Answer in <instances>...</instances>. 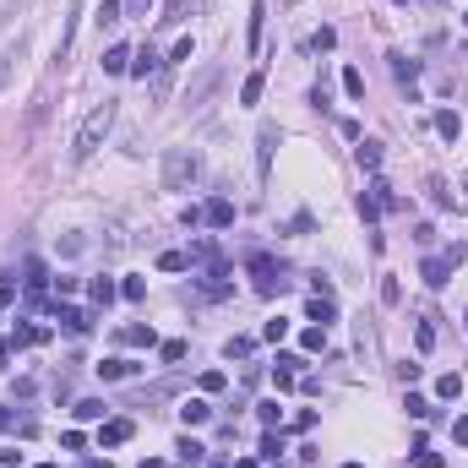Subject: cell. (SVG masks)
Returning <instances> with one entry per match:
<instances>
[{
  "label": "cell",
  "instance_id": "obj_1",
  "mask_svg": "<svg viewBox=\"0 0 468 468\" xmlns=\"http://www.w3.org/2000/svg\"><path fill=\"white\" fill-rule=\"evenodd\" d=\"M109 125H115V99H103V103H93V109H87V120H82L77 142H71V158H77V163H87V158H93V153L103 147Z\"/></svg>",
  "mask_w": 468,
  "mask_h": 468
},
{
  "label": "cell",
  "instance_id": "obj_2",
  "mask_svg": "<svg viewBox=\"0 0 468 468\" xmlns=\"http://www.w3.org/2000/svg\"><path fill=\"white\" fill-rule=\"evenodd\" d=\"M202 180V153L196 147H169L163 153V191H191Z\"/></svg>",
  "mask_w": 468,
  "mask_h": 468
},
{
  "label": "cell",
  "instance_id": "obj_3",
  "mask_svg": "<svg viewBox=\"0 0 468 468\" xmlns=\"http://www.w3.org/2000/svg\"><path fill=\"white\" fill-rule=\"evenodd\" d=\"M251 278H256V289H262V294H278V289H284V272H278V262H272V256H251Z\"/></svg>",
  "mask_w": 468,
  "mask_h": 468
},
{
  "label": "cell",
  "instance_id": "obj_4",
  "mask_svg": "<svg viewBox=\"0 0 468 468\" xmlns=\"http://www.w3.org/2000/svg\"><path fill=\"white\" fill-rule=\"evenodd\" d=\"M272 147H278V125H262L256 131V175L267 180V169H272Z\"/></svg>",
  "mask_w": 468,
  "mask_h": 468
},
{
  "label": "cell",
  "instance_id": "obj_5",
  "mask_svg": "<svg viewBox=\"0 0 468 468\" xmlns=\"http://www.w3.org/2000/svg\"><path fill=\"white\" fill-rule=\"evenodd\" d=\"M39 343H49V327L44 322H22L17 332H11V354H17V348H39Z\"/></svg>",
  "mask_w": 468,
  "mask_h": 468
},
{
  "label": "cell",
  "instance_id": "obj_6",
  "mask_svg": "<svg viewBox=\"0 0 468 468\" xmlns=\"http://www.w3.org/2000/svg\"><path fill=\"white\" fill-rule=\"evenodd\" d=\"M202 224L207 229H229L234 224V202H229V196H213V202L202 207Z\"/></svg>",
  "mask_w": 468,
  "mask_h": 468
},
{
  "label": "cell",
  "instance_id": "obj_7",
  "mask_svg": "<svg viewBox=\"0 0 468 468\" xmlns=\"http://www.w3.org/2000/svg\"><path fill=\"white\" fill-rule=\"evenodd\" d=\"M163 71V61H158V49H153V44H142V49H137V55H131V77H158Z\"/></svg>",
  "mask_w": 468,
  "mask_h": 468
},
{
  "label": "cell",
  "instance_id": "obj_8",
  "mask_svg": "<svg viewBox=\"0 0 468 468\" xmlns=\"http://www.w3.org/2000/svg\"><path fill=\"white\" fill-rule=\"evenodd\" d=\"M419 278H425L430 289H447V284H452V262H447V256H425Z\"/></svg>",
  "mask_w": 468,
  "mask_h": 468
},
{
  "label": "cell",
  "instance_id": "obj_9",
  "mask_svg": "<svg viewBox=\"0 0 468 468\" xmlns=\"http://www.w3.org/2000/svg\"><path fill=\"white\" fill-rule=\"evenodd\" d=\"M120 343L125 348H158V332L142 327V322H131V327H120Z\"/></svg>",
  "mask_w": 468,
  "mask_h": 468
},
{
  "label": "cell",
  "instance_id": "obj_10",
  "mask_svg": "<svg viewBox=\"0 0 468 468\" xmlns=\"http://www.w3.org/2000/svg\"><path fill=\"white\" fill-rule=\"evenodd\" d=\"M55 322H61L65 332H87V327H93V322H87V310L65 305V300H55Z\"/></svg>",
  "mask_w": 468,
  "mask_h": 468
},
{
  "label": "cell",
  "instance_id": "obj_11",
  "mask_svg": "<svg viewBox=\"0 0 468 468\" xmlns=\"http://www.w3.org/2000/svg\"><path fill=\"white\" fill-rule=\"evenodd\" d=\"M131 430H137L131 419H109V425L99 430V447H125V441H131Z\"/></svg>",
  "mask_w": 468,
  "mask_h": 468
},
{
  "label": "cell",
  "instance_id": "obj_12",
  "mask_svg": "<svg viewBox=\"0 0 468 468\" xmlns=\"http://www.w3.org/2000/svg\"><path fill=\"white\" fill-rule=\"evenodd\" d=\"M354 158H360V169H365V175H381V142H370V137H360V147H354Z\"/></svg>",
  "mask_w": 468,
  "mask_h": 468
},
{
  "label": "cell",
  "instance_id": "obj_13",
  "mask_svg": "<svg viewBox=\"0 0 468 468\" xmlns=\"http://www.w3.org/2000/svg\"><path fill=\"white\" fill-rule=\"evenodd\" d=\"M175 457H180L185 468H202L207 463V447H202V441H191V436H180V441H175Z\"/></svg>",
  "mask_w": 468,
  "mask_h": 468
},
{
  "label": "cell",
  "instance_id": "obj_14",
  "mask_svg": "<svg viewBox=\"0 0 468 468\" xmlns=\"http://www.w3.org/2000/svg\"><path fill=\"white\" fill-rule=\"evenodd\" d=\"M262 27H267V6L256 0V6H251V27H245V49H251V55L262 49Z\"/></svg>",
  "mask_w": 468,
  "mask_h": 468
},
{
  "label": "cell",
  "instance_id": "obj_15",
  "mask_svg": "<svg viewBox=\"0 0 468 468\" xmlns=\"http://www.w3.org/2000/svg\"><path fill=\"white\" fill-rule=\"evenodd\" d=\"M202 294H207V300H229V294H234V284L224 278V267H213V272L202 278Z\"/></svg>",
  "mask_w": 468,
  "mask_h": 468
},
{
  "label": "cell",
  "instance_id": "obj_16",
  "mask_svg": "<svg viewBox=\"0 0 468 468\" xmlns=\"http://www.w3.org/2000/svg\"><path fill=\"white\" fill-rule=\"evenodd\" d=\"M93 370H99L103 381H125V376H137V365H131V360H120V354H115V360H99Z\"/></svg>",
  "mask_w": 468,
  "mask_h": 468
},
{
  "label": "cell",
  "instance_id": "obj_17",
  "mask_svg": "<svg viewBox=\"0 0 468 468\" xmlns=\"http://www.w3.org/2000/svg\"><path fill=\"white\" fill-rule=\"evenodd\" d=\"M103 71H109V77L131 71V49H125V44H109V49H103Z\"/></svg>",
  "mask_w": 468,
  "mask_h": 468
},
{
  "label": "cell",
  "instance_id": "obj_18",
  "mask_svg": "<svg viewBox=\"0 0 468 468\" xmlns=\"http://www.w3.org/2000/svg\"><path fill=\"white\" fill-rule=\"evenodd\" d=\"M180 419H185V425H207V419H213V403H207V398H185Z\"/></svg>",
  "mask_w": 468,
  "mask_h": 468
},
{
  "label": "cell",
  "instance_id": "obj_19",
  "mask_svg": "<svg viewBox=\"0 0 468 468\" xmlns=\"http://www.w3.org/2000/svg\"><path fill=\"white\" fill-rule=\"evenodd\" d=\"M120 17H125V0H99V17L93 22H99V33H103V27H115Z\"/></svg>",
  "mask_w": 468,
  "mask_h": 468
},
{
  "label": "cell",
  "instance_id": "obj_20",
  "mask_svg": "<svg viewBox=\"0 0 468 468\" xmlns=\"http://www.w3.org/2000/svg\"><path fill=\"white\" fill-rule=\"evenodd\" d=\"M305 316H310V322H316V327H327V322H332V316H338V310H332V300H327V294H310Z\"/></svg>",
  "mask_w": 468,
  "mask_h": 468
},
{
  "label": "cell",
  "instance_id": "obj_21",
  "mask_svg": "<svg viewBox=\"0 0 468 468\" xmlns=\"http://www.w3.org/2000/svg\"><path fill=\"white\" fill-rule=\"evenodd\" d=\"M22 49H27V39H17V44H6V49H0V87L11 82V61H22Z\"/></svg>",
  "mask_w": 468,
  "mask_h": 468
},
{
  "label": "cell",
  "instance_id": "obj_22",
  "mask_svg": "<svg viewBox=\"0 0 468 468\" xmlns=\"http://www.w3.org/2000/svg\"><path fill=\"white\" fill-rule=\"evenodd\" d=\"M436 131H441L447 142H457V137H463V120H457V109H441V115H436Z\"/></svg>",
  "mask_w": 468,
  "mask_h": 468
},
{
  "label": "cell",
  "instance_id": "obj_23",
  "mask_svg": "<svg viewBox=\"0 0 468 468\" xmlns=\"http://www.w3.org/2000/svg\"><path fill=\"white\" fill-rule=\"evenodd\" d=\"M185 354H191V343H185V338H169V343H158V360H163V365H180Z\"/></svg>",
  "mask_w": 468,
  "mask_h": 468
},
{
  "label": "cell",
  "instance_id": "obj_24",
  "mask_svg": "<svg viewBox=\"0 0 468 468\" xmlns=\"http://www.w3.org/2000/svg\"><path fill=\"white\" fill-rule=\"evenodd\" d=\"M387 61H392V77L403 82V87H414V77H419V65L408 61V55H387Z\"/></svg>",
  "mask_w": 468,
  "mask_h": 468
},
{
  "label": "cell",
  "instance_id": "obj_25",
  "mask_svg": "<svg viewBox=\"0 0 468 468\" xmlns=\"http://www.w3.org/2000/svg\"><path fill=\"white\" fill-rule=\"evenodd\" d=\"M262 87H267V77H262V71H251V77L240 82V103H262Z\"/></svg>",
  "mask_w": 468,
  "mask_h": 468
},
{
  "label": "cell",
  "instance_id": "obj_26",
  "mask_svg": "<svg viewBox=\"0 0 468 468\" xmlns=\"http://www.w3.org/2000/svg\"><path fill=\"white\" fill-rule=\"evenodd\" d=\"M343 93L348 99H365V71L360 65H343Z\"/></svg>",
  "mask_w": 468,
  "mask_h": 468
},
{
  "label": "cell",
  "instance_id": "obj_27",
  "mask_svg": "<svg viewBox=\"0 0 468 468\" xmlns=\"http://www.w3.org/2000/svg\"><path fill=\"white\" fill-rule=\"evenodd\" d=\"M414 348H419V354L436 348V327H430V316H419V327H414Z\"/></svg>",
  "mask_w": 468,
  "mask_h": 468
},
{
  "label": "cell",
  "instance_id": "obj_28",
  "mask_svg": "<svg viewBox=\"0 0 468 468\" xmlns=\"http://www.w3.org/2000/svg\"><path fill=\"white\" fill-rule=\"evenodd\" d=\"M71 414H77V419H103V414H109V403H103V398H82Z\"/></svg>",
  "mask_w": 468,
  "mask_h": 468
},
{
  "label": "cell",
  "instance_id": "obj_29",
  "mask_svg": "<svg viewBox=\"0 0 468 468\" xmlns=\"http://www.w3.org/2000/svg\"><path fill=\"white\" fill-rule=\"evenodd\" d=\"M300 348H305V354H322L327 348V327H305V332H300Z\"/></svg>",
  "mask_w": 468,
  "mask_h": 468
},
{
  "label": "cell",
  "instance_id": "obj_30",
  "mask_svg": "<svg viewBox=\"0 0 468 468\" xmlns=\"http://www.w3.org/2000/svg\"><path fill=\"white\" fill-rule=\"evenodd\" d=\"M87 294H93V305H109V300H115L120 289L109 284V278H93V284H87Z\"/></svg>",
  "mask_w": 468,
  "mask_h": 468
},
{
  "label": "cell",
  "instance_id": "obj_31",
  "mask_svg": "<svg viewBox=\"0 0 468 468\" xmlns=\"http://www.w3.org/2000/svg\"><path fill=\"white\" fill-rule=\"evenodd\" d=\"M256 414H262V425H267V430H278V425H284V408H278V398L256 403Z\"/></svg>",
  "mask_w": 468,
  "mask_h": 468
},
{
  "label": "cell",
  "instance_id": "obj_32",
  "mask_svg": "<svg viewBox=\"0 0 468 468\" xmlns=\"http://www.w3.org/2000/svg\"><path fill=\"white\" fill-rule=\"evenodd\" d=\"M425 191H430V202H436V207H452V191H447V180H441V175H430Z\"/></svg>",
  "mask_w": 468,
  "mask_h": 468
},
{
  "label": "cell",
  "instance_id": "obj_33",
  "mask_svg": "<svg viewBox=\"0 0 468 468\" xmlns=\"http://www.w3.org/2000/svg\"><path fill=\"white\" fill-rule=\"evenodd\" d=\"M185 267H191L185 251H163V256H158V272H185Z\"/></svg>",
  "mask_w": 468,
  "mask_h": 468
},
{
  "label": "cell",
  "instance_id": "obj_34",
  "mask_svg": "<svg viewBox=\"0 0 468 468\" xmlns=\"http://www.w3.org/2000/svg\"><path fill=\"white\" fill-rule=\"evenodd\" d=\"M278 452H284V430H267V436H262V457H267V463H278Z\"/></svg>",
  "mask_w": 468,
  "mask_h": 468
},
{
  "label": "cell",
  "instance_id": "obj_35",
  "mask_svg": "<svg viewBox=\"0 0 468 468\" xmlns=\"http://www.w3.org/2000/svg\"><path fill=\"white\" fill-rule=\"evenodd\" d=\"M251 348H256V338H229L224 354H229V360H251Z\"/></svg>",
  "mask_w": 468,
  "mask_h": 468
},
{
  "label": "cell",
  "instance_id": "obj_36",
  "mask_svg": "<svg viewBox=\"0 0 468 468\" xmlns=\"http://www.w3.org/2000/svg\"><path fill=\"white\" fill-rule=\"evenodd\" d=\"M457 392H463V376H441V381H436V398H457Z\"/></svg>",
  "mask_w": 468,
  "mask_h": 468
},
{
  "label": "cell",
  "instance_id": "obj_37",
  "mask_svg": "<svg viewBox=\"0 0 468 468\" xmlns=\"http://www.w3.org/2000/svg\"><path fill=\"white\" fill-rule=\"evenodd\" d=\"M414 468H447V457L430 452V447H419V452H414Z\"/></svg>",
  "mask_w": 468,
  "mask_h": 468
},
{
  "label": "cell",
  "instance_id": "obj_38",
  "mask_svg": "<svg viewBox=\"0 0 468 468\" xmlns=\"http://www.w3.org/2000/svg\"><path fill=\"white\" fill-rule=\"evenodd\" d=\"M180 17H185V0H163V17H158L163 27H175Z\"/></svg>",
  "mask_w": 468,
  "mask_h": 468
},
{
  "label": "cell",
  "instance_id": "obj_39",
  "mask_svg": "<svg viewBox=\"0 0 468 468\" xmlns=\"http://www.w3.org/2000/svg\"><path fill=\"white\" fill-rule=\"evenodd\" d=\"M403 300V284L398 278H381V305H398Z\"/></svg>",
  "mask_w": 468,
  "mask_h": 468
},
{
  "label": "cell",
  "instance_id": "obj_40",
  "mask_svg": "<svg viewBox=\"0 0 468 468\" xmlns=\"http://www.w3.org/2000/svg\"><path fill=\"white\" fill-rule=\"evenodd\" d=\"M408 414H414V419H430V398H419V392H408Z\"/></svg>",
  "mask_w": 468,
  "mask_h": 468
},
{
  "label": "cell",
  "instance_id": "obj_41",
  "mask_svg": "<svg viewBox=\"0 0 468 468\" xmlns=\"http://www.w3.org/2000/svg\"><path fill=\"white\" fill-rule=\"evenodd\" d=\"M332 44H338V33H332V27H316V39H310V49L322 55V49H332Z\"/></svg>",
  "mask_w": 468,
  "mask_h": 468
},
{
  "label": "cell",
  "instance_id": "obj_42",
  "mask_svg": "<svg viewBox=\"0 0 468 468\" xmlns=\"http://www.w3.org/2000/svg\"><path fill=\"white\" fill-rule=\"evenodd\" d=\"M191 49H196V44H191V39H180L175 49H169V61H163V65H180V61H191Z\"/></svg>",
  "mask_w": 468,
  "mask_h": 468
},
{
  "label": "cell",
  "instance_id": "obj_43",
  "mask_svg": "<svg viewBox=\"0 0 468 468\" xmlns=\"http://www.w3.org/2000/svg\"><path fill=\"white\" fill-rule=\"evenodd\" d=\"M262 338H267V343H284V338H289V322H267Z\"/></svg>",
  "mask_w": 468,
  "mask_h": 468
},
{
  "label": "cell",
  "instance_id": "obj_44",
  "mask_svg": "<svg viewBox=\"0 0 468 468\" xmlns=\"http://www.w3.org/2000/svg\"><path fill=\"white\" fill-rule=\"evenodd\" d=\"M213 82H218V71H207V77L196 82V87H191V103H196V99H207V93H213Z\"/></svg>",
  "mask_w": 468,
  "mask_h": 468
},
{
  "label": "cell",
  "instance_id": "obj_45",
  "mask_svg": "<svg viewBox=\"0 0 468 468\" xmlns=\"http://www.w3.org/2000/svg\"><path fill=\"white\" fill-rule=\"evenodd\" d=\"M272 387H278V392H294V370L278 365V370H272Z\"/></svg>",
  "mask_w": 468,
  "mask_h": 468
},
{
  "label": "cell",
  "instance_id": "obj_46",
  "mask_svg": "<svg viewBox=\"0 0 468 468\" xmlns=\"http://www.w3.org/2000/svg\"><path fill=\"white\" fill-rule=\"evenodd\" d=\"M120 294H125V300H142V294H147V284H142V278H125V284H120Z\"/></svg>",
  "mask_w": 468,
  "mask_h": 468
},
{
  "label": "cell",
  "instance_id": "obj_47",
  "mask_svg": "<svg viewBox=\"0 0 468 468\" xmlns=\"http://www.w3.org/2000/svg\"><path fill=\"white\" fill-rule=\"evenodd\" d=\"M441 256H447V262H452V267H463V262H468V245H457V240H452V245H447V251H441Z\"/></svg>",
  "mask_w": 468,
  "mask_h": 468
},
{
  "label": "cell",
  "instance_id": "obj_48",
  "mask_svg": "<svg viewBox=\"0 0 468 468\" xmlns=\"http://www.w3.org/2000/svg\"><path fill=\"white\" fill-rule=\"evenodd\" d=\"M11 300H17V278H6V272H0V305H11Z\"/></svg>",
  "mask_w": 468,
  "mask_h": 468
},
{
  "label": "cell",
  "instance_id": "obj_49",
  "mask_svg": "<svg viewBox=\"0 0 468 468\" xmlns=\"http://www.w3.org/2000/svg\"><path fill=\"white\" fill-rule=\"evenodd\" d=\"M202 392H224V370H207V376H202Z\"/></svg>",
  "mask_w": 468,
  "mask_h": 468
},
{
  "label": "cell",
  "instance_id": "obj_50",
  "mask_svg": "<svg viewBox=\"0 0 468 468\" xmlns=\"http://www.w3.org/2000/svg\"><path fill=\"white\" fill-rule=\"evenodd\" d=\"M82 441H87L82 430H65V436H61V447H65V452H82Z\"/></svg>",
  "mask_w": 468,
  "mask_h": 468
},
{
  "label": "cell",
  "instance_id": "obj_51",
  "mask_svg": "<svg viewBox=\"0 0 468 468\" xmlns=\"http://www.w3.org/2000/svg\"><path fill=\"white\" fill-rule=\"evenodd\" d=\"M452 441H457V447H468V414H463V419H452Z\"/></svg>",
  "mask_w": 468,
  "mask_h": 468
},
{
  "label": "cell",
  "instance_id": "obj_52",
  "mask_svg": "<svg viewBox=\"0 0 468 468\" xmlns=\"http://www.w3.org/2000/svg\"><path fill=\"white\" fill-rule=\"evenodd\" d=\"M22 463V452L17 447H0V468H17Z\"/></svg>",
  "mask_w": 468,
  "mask_h": 468
},
{
  "label": "cell",
  "instance_id": "obj_53",
  "mask_svg": "<svg viewBox=\"0 0 468 468\" xmlns=\"http://www.w3.org/2000/svg\"><path fill=\"white\" fill-rule=\"evenodd\" d=\"M147 6H153V0H125V11H131V17H142Z\"/></svg>",
  "mask_w": 468,
  "mask_h": 468
},
{
  "label": "cell",
  "instance_id": "obj_54",
  "mask_svg": "<svg viewBox=\"0 0 468 468\" xmlns=\"http://www.w3.org/2000/svg\"><path fill=\"white\" fill-rule=\"evenodd\" d=\"M11 425H17V414H11V408L0 403V430H11Z\"/></svg>",
  "mask_w": 468,
  "mask_h": 468
},
{
  "label": "cell",
  "instance_id": "obj_55",
  "mask_svg": "<svg viewBox=\"0 0 468 468\" xmlns=\"http://www.w3.org/2000/svg\"><path fill=\"white\" fill-rule=\"evenodd\" d=\"M457 207H468V175L457 180Z\"/></svg>",
  "mask_w": 468,
  "mask_h": 468
},
{
  "label": "cell",
  "instance_id": "obj_56",
  "mask_svg": "<svg viewBox=\"0 0 468 468\" xmlns=\"http://www.w3.org/2000/svg\"><path fill=\"white\" fill-rule=\"evenodd\" d=\"M6 360H11V338H0V370H6Z\"/></svg>",
  "mask_w": 468,
  "mask_h": 468
},
{
  "label": "cell",
  "instance_id": "obj_57",
  "mask_svg": "<svg viewBox=\"0 0 468 468\" xmlns=\"http://www.w3.org/2000/svg\"><path fill=\"white\" fill-rule=\"evenodd\" d=\"M234 468H256V457H240V463H234Z\"/></svg>",
  "mask_w": 468,
  "mask_h": 468
},
{
  "label": "cell",
  "instance_id": "obj_58",
  "mask_svg": "<svg viewBox=\"0 0 468 468\" xmlns=\"http://www.w3.org/2000/svg\"><path fill=\"white\" fill-rule=\"evenodd\" d=\"M343 468H365V463H354V457H348V463H343Z\"/></svg>",
  "mask_w": 468,
  "mask_h": 468
},
{
  "label": "cell",
  "instance_id": "obj_59",
  "mask_svg": "<svg viewBox=\"0 0 468 468\" xmlns=\"http://www.w3.org/2000/svg\"><path fill=\"white\" fill-rule=\"evenodd\" d=\"M392 6H408V0H392Z\"/></svg>",
  "mask_w": 468,
  "mask_h": 468
},
{
  "label": "cell",
  "instance_id": "obj_60",
  "mask_svg": "<svg viewBox=\"0 0 468 468\" xmlns=\"http://www.w3.org/2000/svg\"><path fill=\"white\" fill-rule=\"evenodd\" d=\"M463 327H468V310H463Z\"/></svg>",
  "mask_w": 468,
  "mask_h": 468
},
{
  "label": "cell",
  "instance_id": "obj_61",
  "mask_svg": "<svg viewBox=\"0 0 468 468\" xmlns=\"http://www.w3.org/2000/svg\"><path fill=\"white\" fill-rule=\"evenodd\" d=\"M463 27H468V11H463Z\"/></svg>",
  "mask_w": 468,
  "mask_h": 468
},
{
  "label": "cell",
  "instance_id": "obj_62",
  "mask_svg": "<svg viewBox=\"0 0 468 468\" xmlns=\"http://www.w3.org/2000/svg\"><path fill=\"white\" fill-rule=\"evenodd\" d=\"M213 468H224V463H213Z\"/></svg>",
  "mask_w": 468,
  "mask_h": 468
}]
</instances>
